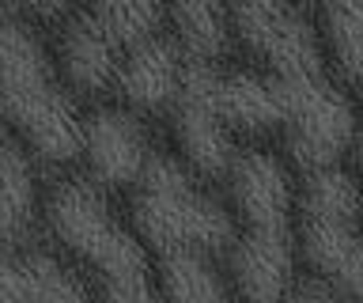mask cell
Listing matches in <instances>:
<instances>
[{
    "instance_id": "4",
    "label": "cell",
    "mask_w": 363,
    "mask_h": 303,
    "mask_svg": "<svg viewBox=\"0 0 363 303\" xmlns=\"http://www.w3.org/2000/svg\"><path fill=\"white\" fill-rule=\"evenodd\" d=\"M129 224L140 243L155 254L204 250L227 254L235 243V212L193 175L174 152L155 148L144 175L129 189Z\"/></svg>"
},
{
    "instance_id": "18",
    "label": "cell",
    "mask_w": 363,
    "mask_h": 303,
    "mask_svg": "<svg viewBox=\"0 0 363 303\" xmlns=\"http://www.w3.org/2000/svg\"><path fill=\"white\" fill-rule=\"evenodd\" d=\"M288 303H348V299L340 296L337 288H329L325 280L306 277V280H295V288H291Z\"/></svg>"
},
{
    "instance_id": "2",
    "label": "cell",
    "mask_w": 363,
    "mask_h": 303,
    "mask_svg": "<svg viewBox=\"0 0 363 303\" xmlns=\"http://www.w3.org/2000/svg\"><path fill=\"white\" fill-rule=\"evenodd\" d=\"M42 220L72 265L91 277V303H159L152 250L95 178H57L42 194Z\"/></svg>"
},
{
    "instance_id": "11",
    "label": "cell",
    "mask_w": 363,
    "mask_h": 303,
    "mask_svg": "<svg viewBox=\"0 0 363 303\" xmlns=\"http://www.w3.org/2000/svg\"><path fill=\"white\" fill-rule=\"evenodd\" d=\"M38 160L27 152L16 133L0 126V228L16 239H30L34 224L42 216V194L38 186Z\"/></svg>"
},
{
    "instance_id": "8",
    "label": "cell",
    "mask_w": 363,
    "mask_h": 303,
    "mask_svg": "<svg viewBox=\"0 0 363 303\" xmlns=\"http://www.w3.org/2000/svg\"><path fill=\"white\" fill-rule=\"evenodd\" d=\"M125 46L87 12L84 4H76L61 23H57V42H53V61L61 80L68 84L72 95H113L121 69Z\"/></svg>"
},
{
    "instance_id": "17",
    "label": "cell",
    "mask_w": 363,
    "mask_h": 303,
    "mask_svg": "<svg viewBox=\"0 0 363 303\" xmlns=\"http://www.w3.org/2000/svg\"><path fill=\"white\" fill-rule=\"evenodd\" d=\"M19 16L27 19H42V23H61V19L72 12L79 0H8Z\"/></svg>"
},
{
    "instance_id": "1",
    "label": "cell",
    "mask_w": 363,
    "mask_h": 303,
    "mask_svg": "<svg viewBox=\"0 0 363 303\" xmlns=\"http://www.w3.org/2000/svg\"><path fill=\"white\" fill-rule=\"evenodd\" d=\"M235 243L227 280L238 303H288L295 288V182L269 148H238L227 167Z\"/></svg>"
},
{
    "instance_id": "14",
    "label": "cell",
    "mask_w": 363,
    "mask_h": 303,
    "mask_svg": "<svg viewBox=\"0 0 363 303\" xmlns=\"http://www.w3.org/2000/svg\"><path fill=\"white\" fill-rule=\"evenodd\" d=\"M325 61L348 84L363 87V0H311Z\"/></svg>"
},
{
    "instance_id": "6",
    "label": "cell",
    "mask_w": 363,
    "mask_h": 303,
    "mask_svg": "<svg viewBox=\"0 0 363 303\" xmlns=\"http://www.w3.org/2000/svg\"><path fill=\"white\" fill-rule=\"evenodd\" d=\"M227 35L250 53L254 69L299 84L325 76V50L303 0H227Z\"/></svg>"
},
{
    "instance_id": "13",
    "label": "cell",
    "mask_w": 363,
    "mask_h": 303,
    "mask_svg": "<svg viewBox=\"0 0 363 303\" xmlns=\"http://www.w3.org/2000/svg\"><path fill=\"white\" fill-rule=\"evenodd\" d=\"M65 258L42 250L30 239H16L0 228V303H42L57 280L68 273Z\"/></svg>"
},
{
    "instance_id": "5",
    "label": "cell",
    "mask_w": 363,
    "mask_h": 303,
    "mask_svg": "<svg viewBox=\"0 0 363 303\" xmlns=\"http://www.w3.org/2000/svg\"><path fill=\"white\" fill-rule=\"evenodd\" d=\"M295 250L311 265V277L348 303H363V186L340 160L306 167L295 194Z\"/></svg>"
},
{
    "instance_id": "19",
    "label": "cell",
    "mask_w": 363,
    "mask_h": 303,
    "mask_svg": "<svg viewBox=\"0 0 363 303\" xmlns=\"http://www.w3.org/2000/svg\"><path fill=\"white\" fill-rule=\"evenodd\" d=\"M352 148H356V167H359V178H363V129L356 133V141H352Z\"/></svg>"
},
{
    "instance_id": "7",
    "label": "cell",
    "mask_w": 363,
    "mask_h": 303,
    "mask_svg": "<svg viewBox=\"0 0 363 303\" xmlns=\"http://www.w3.org/2000/svg\"><path fill=\"white\" fill-rule=\"evenodd\" d=\"M152 155H155L152 129L144 126V118L133 106L113 103V106H99L91 114H84L79 160L87 167V178H95L106 194L110 189L129 194Z\"/></svg>"
},
{
    "instance_id": "12",
    "label": "cell",
    "mask_w": 363,
    "mask_h": 303,
    "mask_svg": "<svg viewBox=\"0 0 363 303\" xmlns=\"http://www.w3.org/2000/svg\"><path fill=\"white\" fill-rule=\"evenodd\" d=\"M159 303H238L231 280L220 273L216 254L167 250L155 254Z\"/></svg>"
},
{
    "instance_id": "3",
    "label": "cell",
    "mask_w": 363,
    "mask_h": 303,
    "mask_svg": "<svg viewBox=\"0 0 363 303\" xmlns=\"http://www.w3.org/2000/svg\"><path fill=\"white\" fill-rule=\"evenodd\" d=\"M0 126L16 133L38 163L68 167L79 160L84 114L76 95L30 19L8 0H0Z\"/></svg>"
},
{
    "instance_id": "10",
    "label": "cell",
    "mask_w": 363,
    "mask_h": 303,
    "mask_svg": "<svg viewBox=\"0 0 363 303\" xmlns=\"http://www.w3.org/2000/svg\"><path fill=\"white\" fill-rule=\"evenodd\" d=\"M167 114L178 160L201 178H223L231 160L238 155V137L220 121V114L208 106V99L189 84V76H182V87L174 103L167 106Z\"/></svg>"
},
{
    "instance_id": "16",
    "label": "cell",
    "mask_w": 363,
    "mask_h": 303,
    "mask_svg": "<svg viewBox=\"0 0 363 303\" xmlns=\"http://www.w3.org/2000/svg\"><path fill=\"white\" fill-rule=\"evenodd\" d=\"M84 8L125 50L144 42L147 35H159L167 23L163 0H84Z\"/></svg>"
},
{
    "instance_id": "15",
    "label": "cell",
    "mask_w": 363,
    "mask_h": 303,
    "mask_svg": "<svg viewBox=\"0 0 363 303\" xmlns=\"http://www.w3.org/2000/svg\"><path fill=\"white\" fill-rule=\"evenodd\" d=\"M170 35L182 42L186 57L223 61L231 35H227V0H163Z\"/></svg>"
},
{
    "instance_id": "9",
    "label": "cell",
    "mask_w": 363,
    "mask_h": 303,
    "mask_svg": "<svg viewBox=\"0 0 363 303\" xmlns=\"http://www.w3.org/2000/svg\"><path fill=\"white\" fill-rule=\"evenodd\" d=\"M186 50L170 31L147 35L144 42H136L121 53V69H118V84L113 95L125 106H133L136 114H155L174 103L182 76H186Z\"/></svg>"
}]
</instances>
